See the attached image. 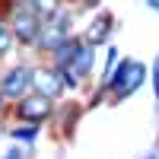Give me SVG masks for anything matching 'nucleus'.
Returning <instances> with one entry per match:
<instances>
[{
    "label": "nucleus",
    "mask_w": 159,
    "mask_h": 159,
    "mask_svg": "<svg viewBox=\"0 0 159 159\" xmlns=\"http://www.w3.org/2000/svg\"><path fill=\"white\" fill-rule=\"evenodd\" d=\"M57 10V0H35V16H42V19H48L51 13Z\"/></svg>",
    "instance_id": "9d476101"
},
{
    "label": "nucleus",
    "mask_w": 159,
    "mask_h": 159,
    "mask_svg": "<svg viewBox=\"0 0 159 159\" xmlns=\"http://www.w3.org/2000/svg\"><path fill=\"white\" fill-rule=\"evenodd\" d=\"M108 32H111V16H99L96 22L89 25V32H86V38H89V42H102V38L108 35Z\"/></svg>",
    "instance_id": "6e6552de"
},
{
    "label": "nucleus",
    "mask_w": 159,
    "mask_h": 159,
    "mask_svg": "<svg viewBox=\"0 0 159 159\" xmlns=\"http://www.w3.org/2000/svg\"><path fill=\"white\" fill-rule=\"evenodd\" d=\"M48 111H51V102H48V99H42V96L19 102V118H25V121H42Z\"/></svg>",
    "instance_id": "39448f33"
},
{
    "label": "nucleus",
    "mask_w": 159,
    "mask_h": 159,
    "mask_svg": "<svg viewBox=\"0 0 159 159\" xmlns=\"http://www.w3.org/2000/svg\"><path fill=\"white\" fill-rule=\"evenodd\" d=\"M80 45H83V42H73V38H70V42H64V45L57 48V61L64 64V67H70V61L76 57V51H80Z\"/></svg>",
    "instance_id": "1a4fd4ad"
},
{
    "label": "nucleus",
    "mask_w": 159,
    "mask_h": 159,
    "mask_svg": "<svg viewBox=\"0 0 159 159\" xmlns=\"http://www.w3.org/2000/svg\"><path fill=\"white\" fill-rule=\"evenodd\" d=\"M108 83L115 86L118 99H127L130 92H134V89L143 83V64H137V61H121V67L111 73Z\"/></svg>",
    "instance_id": "f257e3e1"
},
{
    "label": "nucleus",
    "mask_w": 159,
    "mask_h": 159,
    "mask_svg": "<svg viewBox=\"0 0 159 159\" xmlns=\"http://www.w3.org/2000/svg\"><path fill=\"white\" fill-rule=\"evenodd\" d=\"M13 137H22V140H32V137H35V127H25V130H19V127H16V130H13Z\"/></svg>",
    "instance_id": "f8f14e48"
},
{
    "label": "nucleus",
    "mask_w": 159,
    "mask_h": 159,
    "mask_svg": "<svg viewBox=\"0 0 159 159\" xmlns=\"http://www.w3.org/2000/svg\"><path fill=\"white\" fill-rule=\"evenodd\" d=\"M7 51H10V32L3 29V25H0V57H3Z\"/></svg>",
    "instance_id": "9b49d317"
},
{
    "label": "nucleus",
    "mask_w": 159,
    "mask_h": 159,
    "mask_svg": "<svg viewBox=\"0 0 159 159\" xmlns=\"http://www.w3.org/2000/svg\"><path fill=\"white\" fill-rule=\"evenodd\" d=\"M32 86L38 89V96H42V99H54L57 92L64 89V80H61L54 70H38V73H32Z\"/></svg>",
    "instance_id": "f03ea898"
},
{
    "label": "nucleus",
    "mask_w": 159,
    "mask_h": 159,
    "mask_svg": "<svg viewBox=\"0 0 159 159\" xmlns=\"http://www.w3.org/2000/svg\"><path fill=\"white\" fill-rule=\"evenodd\" d=\"M16 35H19V42H32L38 35V16L35 13H29V10L16 13Z\"/></svg>",
    "instance_id": "423d86ee"
},
{
    "label": "nucleus",
    "mask_w": 159,
    "mask_h": 159,
    "mask_svg": "<svg viewBox=\"0 0 159 159\" xmlns=\"http://www.w3.org/2000/svg\"><path fill=\"white\" fill-rule=\"evenodd\" d=\"M150 159H156V156H150Z\"/></svg>",
    "instance_id": "4468645a"
},
{
    "label": "nucleus",
    "mask_w": 159,
    "mask_h": 159,
    "mask_svg": "<svg viewBox=\"0 0 159 159\" xmlns=\"http://www.w3.org/2000/svg\"><path fill=\"white\" fill-rule=\"evenodd\" d=\"M89 61H92V48H86V45H80V51H76V57L70 61V67H67V76H70V73H86V70H89Z\"/></svg>",
    "instance_id": "0eeeda50"
},
{
    "label": "nucleus",
    "mask_w": 159,
    "mask_h": 159,
    "mask_svg": "<svg viewBox=\"0 0 159 159\" xmlns=\"http://www.w3.org/2000/svg\"><path fill=\"white\" fill-rule=\"evenodd\" d=\"M67 19L64 16H54L45 22V32H42V48H61L64 42H67Z\"/></svg>",
    "instance_id": "7ed1b4c3"
},
{
    "label": "nucleus",
    "mask_w": 159,
    "mask_h": 159,
    "mask_svg": "<svg viewBox=\"0 0 159 159\" xmlns=\"http://www.w3.org/2000/svg\"><path fill=\"white\" fill-rule=\"evenodd\" d=\"M32 83V76H29V70L25 67H16V70H10L7 76H3V83H0V89H3V96H10V99H16V96H22V89Z\"/></svg>",
    "instance_id": "20e7f679"
},
{
    "label": "nucleus",
    "mask_w": 159,
    "mask_h": 159,
    "mask_svg": "<svg viewBox=\"0 0 159 159\" xmlns=\"http://www.w3.org/2000/svg\"><path fill=\"white\" fill-rule=\"evenodd\" d=\"M156 96H159V64H156Z\"/></svg>",
    "instance_id": "ddd939ff"
}]
</instances>
